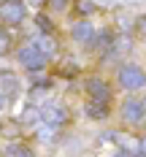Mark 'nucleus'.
<instances>
[{
  "instance_id": "16",
  "label": "nucleus",
  "mask_w": 146,
  "mask_h": 157,
  "mask_svg": "<svg viewBox=\"0 0 146 157\" xmlns=\"http://www.w3.org/2000/svg\"><path fill=\"white\" fill-rule=\"evenodd\" d=\"M138 30L146 33V16H141V19H138Z\"/></svg>"
},
{
  "instance_id": "11",
  "label": "nucleus",
  "mask_w": 146,
  "mask_h": 157,
  "mask_svg": "<svg viewBox=\"0 0 146 157\" xmlns=\"http://www.w3.org/2000/svg\"><path fill=\"white\" fill-rule=\"evenodd\" d=\"M8 52H11V33L0 27V57L8 54Z\"/></svg>"
},
{
  "instance_id": "3",
  "label": "nucleus",
  "mask_w": 146,
  "mask_h": 157,
  "mask_svg": "<svg viewBox=\"0 0 146 157\" xmlns=\"http://www.w3.org/2000/svg\"><path fill=\"white\" fill-rule=\"evenodd\" d=\"M16 57H19V63L24 65V68H30V71H35V68H43V65H46V54H43L38 46H32V44L22 46Z\"/></svg>"
},
{
  "instance_id": "5",
  "label": "nucleus",
  "mask_w": 146,
  "mask_h": 157,
  "mask_svg": "<svg viewBox=\"0 0 146 157\" xmlns=\"http://www.w3.org/2000/svg\"><path fill=\"white\" fill-rule=\"evenodd\" d=\"M70 35H73V41H79V44H92V41H95V27H92L87 19H81V22L73 25Z\"/></svg>"
},
{
  "instance_id": "13",
  "label": "nucleus",
  "mask_w": 146,
  "mask_h": 157,
  "mask_svg": "<svg viewBox=\"0 0 146 157\" xmlns=\"http://www.w3.org/2000/svg\"><path fill=\"white\" fill-rule=\"evenodd\" d=\"M0 84H3L8 92H14V90H16V78L8 76V71H3V73H0Z\"/></svg>"
},
{
  "instance_id": "17",
  "label": "nucleus",
  "mask_w": 146,
  "mask_h": 157,
  "mask_svg": "<svg viewBox=\"0 0 146 157\" xmlns=\"http://www.w3.org/2000/svg\"><path fill=\"white\" fill-rule=\"evenodd\" d=\"M141 155H146V138H141V149H138Z\"/></svg>"
},
{
  "instance_id": "15",
  "label": "nucleus",
  "mask_w": 146,
  "mask_h": 157,
  "mask_svg": "<svg viewBox=\"0 0 146 157\" xmlns=\"http://www.w3.org/2000/svg\"><path fill=\"white\" fill-rule=\"evenodd\" d=\"M79 11H81L84 16H87V14H92V11H95V6H92V3L87 0V3H79Z\"/></svg>"
},
{
  "instance_id": "20",
  "label": "nucleus",
  "mask_w": 146,
  "mask_h": 157,
  "mask_svg": "<svg viewBox=\"0 0 146 157\" xmlns=\"http://www.w3.org/2000/svg\"><path fill=\"white\" fill-rule=\"evenodd\" d=\"M144 109H146V100H144Z\"/></svg>"
},
{
  "instance_id": "12",
  "label": "nucleus",
  "mask_w": 146,
  "mask_h": 157,
  "mask_svg": "<svg viewBox=\"0 0 146 157\" xmlns=\"http://www.w3.org/2000/svg\"><path fill=\"white\" fill-rule=\"evenodd\" d=\"M6 155H32V149L24 146V144H11V146L6 149Z\"/></svg>"
},
{
  "instance_id": "2",
  "label": "nucleus",
  "mask_w": 146,
  "mask_h": 157,
  "mask_svg": "<svg viewBox=\"0 0 146 157\" xmlns=\"http://www.w3.org/2000/svg\"><path fill=\"white\" fill-rule=\"evenodd\" d=\"M119 84L125 90H141V87H146V73L138 65H122L119 68Z\"/></svg>"
},
{
  "instance_id": "8",
  "label": "nucleus",
  "mask_w": 146,
  "mask_h": 157,
  "mask_svg": "<svg viewBox=\"0 0 146 157\" xmlns=\"http://www.w3.org/2000/svg\"><path fill=\"white\" fill-rule=\"evenodd\" d=\"M87 117H89V119H103V117H108V103H106V100H89V103H87Z\"/></svg>"
},
{
  "instance_id": "14",
  "label": "nucleus",
  "mask_w": 146,
  "mask_h": 157,
  "mask_svg": "<svg viewBox=\"0 0 146 157\" xmlns=\"http://www.w3.org/2000/svg\"><path fill=\"white\" fill-rule=\"evenodd\" d=\"M35 22H38V27H43V33H51V22H49L43 14H38V16H35Z\"/></svg>"
},
{
  "instance_id": "4",
  "label": "nucleus",
  "mask_w": 146,
  "mask_h": 157,
  "mask_svg": "<svg viewBox=\"0 0 146 157\" xmlns=\"http://www.w3.org/2000/svg\"><path fill=\"white\" fill-rule=\"evenodd\" d=\"M41 119L51 127H60L68 122V111L60 109V106H46V109H41Z\"/></svg>"
},
{
  "instance_id": "7",
  "label": "nucleus",
  "mask_w": 146,
  "mask_h": 157,
  "mask_svg": "<svg viewBox=\"0 0 146 157\" xmlns=\"http://www.w3.org/2000/svg\"><path fill=\"white\" fill-rule=\"evenodd\" d=\"M122 117H125L127 122H133V125H138V122L144 119V106H141L138 100H133V98H130L127 103L122 106Z\"/></svg>"
},
{
  "instance_id": "18",
  "label": "nucleus",
  "mask_w": 146,
  "mask_h": 157,
  "mask_svg": "<svg viewBox=\"0 0 146 157\" xmlns=\"http://www.w3.org/2000/svg\"><path fill=\"white\" fill-rule=\"evenodd\" d=\"M27 3H30V6H43L46 0H27Z\"/></svg>"
},
{
  "instance_id": "1",
  "label": "nucleus",
  "mask_w": 146,
  "mask_h": 157,
  "mask_svg": "<svg viewBox=\"0 0 146 157\" xmlns=\"http://www.w3.org/2000/svg\"><path fill=\"white\" fill-rule=\"evenodd\" d=\"M24 16H27V8L22 0H3L0 3V19L6 25H22Z\"/></svg>"
},
{
  "instance_id": "6",
  "label": "nucleus",
  "mask_w": 146,
  "mask_h": 157,
  "mask_svg": "<svg viewBox=\"0 0 146 157\" xmlns=\"http://www.w3.org/2000/svg\"><path fill=\"white\" fill-rule=\"evenodd\" d=\"M87 92L92 95V100H111V90H108V84L106 81H100V78H87Z\"/></svg>"
},
{
  "instance_id": "19",
  "label": "nucleus",
  "mask_w": 146,
  "mask_h": 157,
  "mask_svg": "<svg viewBox=\"0 0 146 157\" xmlns=\"http://www.w3.org/2000/svg\"><path fill=\"white\" fill-rule=\"evenodd\" d=\"M3 106H6V98H3V92H0V109H3Z\"/></svg>"
},
{
  "instance_id": "9",
  "label": "nucleus",
  "mask_w": 146,
  "mask_h": 157,
  "mask_svg": "<svg viewBox=\"0 0 146 157\" xmlns=\"http://www.w3.org/2000/svg\"><path fill=\"white\" fill-rule=\"evenodd\" d=\"M35 46H38V49H41V52L49 57V54H54V52L60 49V44H57V38H54L51 33H43V35L38 38V44H35Z\"/></svg>"
},
{
  "instance_id": "10",
  "label": "nucleus",
  "mask_w": 146,
  "mask_h": 157,
  "mask_svg": "<svg viewBox=\"0 0 146 157\" xmlns=\"http://www.w3.org/2000/svg\"><path fill=\"white\" fill-rule=\"evenodd\" d=\"M38 119H41V109H35V106H24L19 114V125H35Z\"/></svg>"
}]
</instances>
